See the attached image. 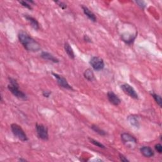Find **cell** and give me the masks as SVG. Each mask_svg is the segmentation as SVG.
<instances>
[{
	"instance_id": "obj_19",
	"label": "cell",
	"mask_w": 162,
	"mask_h": 162,
	"mask_svg": "<svg viewBox=\"0 0 162 162\" xmlns=\"http://www.w3.org/2000/svg\"><path fill=\"white\" fill-rule=\"evenodd\" d=\"M89 140L90 141V142H91L92 144H93V145L95 146H96L100 148H103V149L105 148V146L103 145V144H101V142H99L98 141H96L93 139H91V138H89Z\"/></svg>"
},
{
	"instance_id": "obj_20",
	"label": "cell",
	"mask_w": 162,
	"mask_h": 162,
	"mask_svg": "<svg viewBox=\"0 0 162 162\" xmlns=\"http://www.w3.org/2000/svg\"><path fill=\"white\" fill-rule=\"evenodd\" d=\"M19 3L23 6V7H24L26 8H27L30 10H32V8L31 7V5L29 4V2H25V1H20L19 2Z\"/></svg>"
},
{
	"instance_id": "obj_26",
	"label": "cell",
	"mask_w": 162,
	"mask_h": 162,
	"mask_svg": "<svg viewBox=\"0 0 162 162\" xmlns=\"http://www.w3.org/2000/svg\"><path fill=\"white\" fill-rule=\"evenodd\" d=\"M84 39L86 42H88V43H91L92 42L91 38H90L87 35H85L84 36Z\"/></svg>"
},
{
	"instance_id": "obj_9",
	"label": "cell",
	"mask_w": 162,
	"mask_h": 162,
	"mask_svg": "<svg viewBox=\"0 0 162 162\" xmlns=\"http://www.w3.org/2000/svg\"><path fill=\"white\" fill-rule=\"evenodd\" d=\"M107 97L109 99L110 103L113 105L114 106H118L121 103V100L120 99L118 96L115 94L112 91H109L107 93Z\"/></svg>"
},
{
	"instance_id": "obj_13",
	"label": "cell",
	"mask_w": 162,
	"mask_h": 162,
	"mask_svg": "<svg viewBox=\"0 0 162 162\" xmlns=\"http://www.w3.org/2000/svg\"><path fill=\"white\" fill-rule=\"evenodd\" d=\"M82 8L83 9L84 13V14L89 18L90 20L93 22H96V17L95 15L92 12L91 10H90L87 7H84V6H82Z\"/></svg>"
},
{
	"instance_id": "obj_16",
	"label": "cell",
	"mask_w": 162,
	"mask_h": 162,
	"mask_svg": "<svg viewBox=\"0 0 162 162\" xmlns=\"http://www.w3.org/2000/svg\"><path fill=\"white\" fill-rule=\"evenodd\" d=\"M84 77L89 81L91 82L95 79L94 74L93 73V72L91 69H88L85 70L84 73Z\"/></svg>"
},
{
	"instance_id": "obj_17",
	"label": "cell",
	"mask_w": 162,
	"mask_h": 162,
	"mask_svg": "<svg viewBox=\"0 0 162 162\" xmlns=\"http://www.w3.org/2000/svg\"><path fill=\"white\" fill-rule=\"evenodd\" d=\"M91 128L95 132V133H98V134H99L100 136H105L106 135V133L103 130H102L101 129H100L98 126L97 125H93L91 126Z\"/></svg>"
},
{
	"instance_id": "obj_23",
	"label": "cell",
	"mask_w": 162,
	"mask_h": 162,
	"mask_svg": "<svg viewBox=\"0 0 162 162\" xmlns=\"http://www.w3.org/2000/svg\"><path fill=\"white\" fill-rule=\"evenodd\" d=\"M136 3L138 5V6H139V7L142 8H145V7H146V3L145 2H143V1H136Z\"/></svg>"
},
{
	"instance_id": "obj_24",
	"label": "cell",
	"mask_w": 162,
	"mask_h": 162,
	"mask_svg": "<svg viewBox=\"0 0 162 162\" xmlns=\"http://www.w3.org/2000/svg\"><path fill=\"white\" fill-rule=\"evenodd\" d=\"M119 158H120V160H121L122 161H124V162L129 161V160L127 158H126L125 156H124L122 154H119Z\"/></svg>"
},
{
	"instance_id": "obj_1",
	"label": "cell",
	"mask_w": 162,
	"mask_h": 162,
	"mask_svg": "<svg viewBox=\"0 0 162 162\" xmlns=\"http://www.w3.org/2000/svg\"><path fill=\"white\" fill-rule=\"evenodd\" d=\"M19 39L24 48L29 51L37 52L41 50V45L26 32H20L19 34Z\"/></svg>"
},
{
	"instance_id": "obj_3",
	"label": "cell",
	"mask_w": 162,
	"mask_h": 162,
	"mask_svg": "<svg viewBox=\"0 0 162 162\" xmlns=\"http://www.w3.org/2000/svg\"><path fill=\"white\" fill-rule=\"evenodd\" d=\"M11 129L14 135L19 140L23 142L28 141V137L26 133L20 125L17 124H12L11 125Z\"/></svg>"
},
{
	"instance_id": "obj_6",
	"label": "cell",
	"mask_w": 162,
	"mask_h": 162,
	"mask_svg": "<svg viewBox=\"0 0 162 162\" xmlns=\"http://www.w3.org/2000/svg\"><path fill=\"white\" fill-rule=\"evenodd\" d=\"M90 65L92 66L95 70H101L105 67V63L103 60L99 57H93L89 62Z\"/></svg>"
},
{
	"instance_id": "obj_2",
	"label": "cell",
	"mask_w": 162,
	"mask_h": 162,
	"mask_svg": "<svg viewBox=\"0 0 162 162\" xmlns=\"http://www.w3.org/2000/svg\"><path fill=\"white\" fill-rule=\"evenodd\" d=\"M9 82L10 84L8 86V89H9V91L15 97L23 100H26L27 99V95L19 89V85L17 83V81L15 79H13V78H9Z\"/></svg>"
},
{
	"instance_id": "obj_15",
	"label": "cell",
	"mask_w": 162,
	"mask_h": 162,
	"mask_svg": "<svg viewBox=\"0 0 162 162\" xmlns=\"http://www.w3.org/2000/svg\"><path fill=\"white\" fill-rule=\"evenodd\" d=\"M64 48L65 50V52L67 53L68 56L69 58L71 59H74L75 58V54L73 51V49L72 48V47L70 46V44L69 43H65L64 45Z\"/></svg>"
},
{
	"instance_id": "obj_25",
	"label": "cell",
	"mask_w": 162,
	"mask_h": 162,
	"mask_svg": "<svg viewBox=\"0 0 162 162\" xmlns=\"http://www.w3.org/2000/svg\"><path fill=\"white\" fill-rule=\"evenodd\" d=\"M51 94V93L50 91H43V95L44 96V97H46V98H49Z\"/></svg>"
},
{
	"instance_id": "obj_21",
	"label": "cell",
	"mask_w": 162,
	"mask_h": 162,
	"mask_svg": "<svg viewBox=\"0 0 162 162\" xmlns=\"http://www.w3.org/2000/svg\"><path fill=\"white\" fill-rule=\"evenodd\" d=\"M154 148L156 149V151H157L158 153H159L160 154L162 153V146H161V144L158 143V144H157V145H156L154 146Z\"/></svg>"
},
{
	"instance_id": "obj_11",
	"label": "cell",
	"mask_w": 162,
	"mask_h": 162,
	"mask_svg": "<svg viewBox=\"0 0 162 162\" xmlns=\"http://www.w3.org/2000/svg\"><path fill=\"white\" fill-rule=\"evenodd\" d=\"M25 18L27 19V20L30 23V25L31 26V27L34 29L35 31H38L39 29V25L38 20L35 19V18L30 16L29 15H24Z\"/></svg>"
},
{
	"instance_id": "obj_8",
	"label": "cell",
	"mask_w": 162,
	"mask_h": 162,
	"mask_svg": "<svg viewBox=\"0 0 162 162\" xmlns=\"http://www.w3.org/2000/svg\"><path fill=\"white\" fill-rule=\"evenodd\" d=\"M53 75L56 78V79L57 81V83L58 84L62 87H63L65 89H70V90H74L72 87L68 83L67 81L66 80V79L65 77L60 75L57 74H55V73H52Z\"/></svg>"
},
{
	"instance_id": "obj_27",
	"label": "cell",
	"mask_w": 162,
	"mask_h": 162,
	"mask_svg": "<svg viewBox=\"0 0 162 162\" xmlns=\"http://www.w3.org/2000/svg\"><path fill=\"white\" fill-rule=\"evenodd\" d=\"M19 160L20 161H26V160L25 159H22V158H20Z\"/></svg>"
},
{
	"instance_id": "obj_7",
	"label": "cell",
	"mask_w": 162,
	"mask_h": 162,
	"mask_svg": "<svg viewBox=\"0 0 162 162\" xmlns=\"http://www.w3.org/2000/svg\"><path fill=\"white\" fill-rule=\"evenodd\" d=\"M121 87L124 93L129 96L130 98L136 99H138V94L136 92L135 89L128 84H123L121 86Z\"/></svg>"
},
{
	"instance_id": "obj_4",
	"label": "cell",
	"mask_w": 162,
	"mask_h": 162,
	"mask_svg": "<svg viewBox=\"0 0 162 162\" xmlns=\"http://www.w3.org/2000/svg\"><path fill=\"white\" fill-rule=\"evenodd\" d=\"M121 140L124 145L129 148H134L137 145V139L129 133H123L121 134Z\"/></svg>"
},
{
	"instance_id": "obj_10",
	"label": "cell",
	"mask_w": 162,
	"mask_h": 162,
	"mask_svg": "<svg viewBox=\"0 0 162 162\" xmlns=\"http://www.w3.org/2000/svg\"><path fill=\"white\" fill-rule=\"evenodd\" d=\"M140 151L144 157L146 158L153 157L154 154L153 150L149 146H142L140 149Z\"/></svg>"
},
{
	"instance_id": "obj_14",
	"label": "cell",
	"mask_w": 162,
	"mask_h": 162,
	"mask_svg": "<svg viewBox=\"0 0 162 162\" xmlns=\"http://www.w3.org/2000/svg\"><path fill=\"white\" fill-rule=\"evenodd\" d=\"M127 121L129 123L133 125L134 127H139V118L136 116L132 115L128 117L127 118Z\"/></svg>"
},
{
	"instance_id": "obj_5",
	"label": "cell",
	"mask_w": 162,
	"mask_h": 162,
	"mask_svg": "<svg viewBox=\"0 0 162 162\" xmlns=\"http://www.w3.org/2000/svg\"><path fill=\"white\" fill-rule=\"evenodd\" d=\"M36 128L37 134L39 138L42 140L47 141L49 139V134H48V129L46 126L43 124H37L35 125Z\"/></svg>"
},
{
	"instance_id": "obj_12",
	"label": "cell",
	"mask_w": 162,
	"mask_h": 162,
	"mask_svg": "<svg viewBox=\"0 0 162 162\" xmlns=\"http://www.w3.org/2000/svg\"><path fill=\"white\" fill-rule=\"evenodd\" d=\"M41 57L47 60L51 61L53 63H58L59 62V60L58 58L54 57L53 55H51V53H50L48 52L43 51L41 54Z\"/></svg>"
},
{
	"instance_id": "obj_18",
	"label": "cell",
	"mask_w": 162,
	"mask_h": 162,
	"mask_svg": "<svg viewBox=\"0 0 162 162\" xmlns=\"http://www.w3.org/2000/svg\"><path fill=\"white\" fill-rule=\"evenodd\" d=\"M151 96H153V98L154 99L155 101L157 102V104L160 106V107H161L162 106V99H161V98L160 95L156 94V93H151Z\"/></svg>"
},
{
	"instance_id": "obj_22",
	"label": "cell",
	"mask_w": 162,
	"mask_h": 162,
	"mask_svg": "<svg viewBox=\"0 0 162 162\" xmlns=\"http://www.w3.org/2000/svg\"><path fill=\"white\" fill-rule=\"evenodd\" d=\"M56 3H57L58 4V5L59 6V7H60L61 8H62V9H65L66 8H67V5H66L65 3H63V2H58V1H57V2H55Z\"/></svg>"
}]
</instances>
